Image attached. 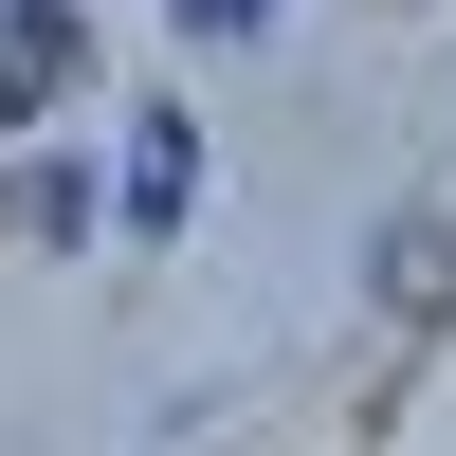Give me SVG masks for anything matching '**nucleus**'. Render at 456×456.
Masks as SVG:
<instances>
[{"label":"nucleus","instance_id":"nucleus-3","mask_svg":"<svg viewBox=\"0 0 456 456\" xmlns=\"http://www.w3.org/2000/svg\"><path fill=\"white\" fill-rule=\"evenodd\" d=\"M256 19H274V0H183V37H256Z\"/></svg>","mask_w":456,"mask_h":456},{"label":"nucleus","instance_id":"nucleus-2","mask_svg":"<svg viewBox=\"0 0 456 456\" xmlns=\"http://www.w3.org/2000/svg\"><path fill=\"white\" fill-rule=\"evenodd\" d=\"M183 201H201V128L146 110V128H128V238H183Z\"/></svg>","mask_w":456,"mask_h":456},{"label":"nucleus","instance_id":"nucleus-1","mask_svg":"<svg viewBox=\"0 0 456 456\" xmlns=\"http://www.w3.org/2000/svg\"><path fill=\"white\" fill-rule=\"evenodd\" d=\"M73 73H92V19L73 0H0V128H37Z\"/></svg>","mask_w":456,"mask_h":456}]
</instances>
